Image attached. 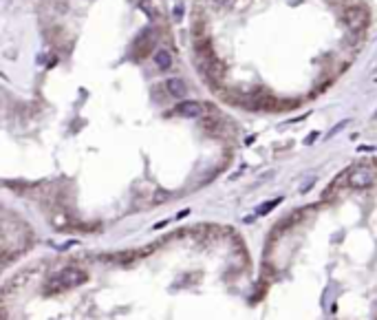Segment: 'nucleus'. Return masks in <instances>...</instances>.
I'll list each match as a JSON object with an SVG mask.
<instances>
[{
    "label": "nucleus",
    "instance_id": "3",
    "mask_svg": "<svg viewBox=\"0 0 377 320\" xmlns=\"http://www.w3.org/2000/svg\"><path fill=\"white\" fill-rule=\"evenodd\" d=\"M375 179H377V175L371 166H355L348 172V186L355 188V190H364V188L373 186Z\"/></svg>",
    "mask_w": 377,
    "mask_h": 320
},
{
    "label": "nucleus",
    "instance_id": "7",
    "mask_svg": "<svg viewBox=\"0 0 377 320\" xmlns=\"http://www.w3.org/2000/svg\"><path fill=\"white\" fill-rule=\"evenodd\" d=\"M154 64H157L161 71H168V69L172 67V55H170V51H166V49L154 51Z\"/></svg>",
    "mask_w": 377,
    "mask_h": 320
},
{
    "label": "nucleus",
    "instance_id": "5",
    "mask_svg": "<svg viewBox=\"0 0 377 320\" xmlns=\"http://www.w3.org/2000/svg\"><path fill=\"white\" fill-rule=\"evenodd\" d=\"M177 115L190 117V120H194V117H201V115H203V104H201V102H194V100L181 102V104H177Z\"/></svg>",
    "mask_w": 377,
    "mask_h": 320
},
{
    "label": "nucleus",
    "instance_id": "2",
    "mask_svg": "<svg viewBox=\"0 0 377 320\" xmlns=\"http://www.w3.org/2000/svg\"><path fill=\"white\" fill-rule=\"evenodd\" d=\"M344 22H346V27L353 34H362L371 25V13L362 4H351V7L344 9Z\"/></svg>",
    "mask_w": 377,
    "mask_h": 320
},
{
    "label": "nucleus",
    "instance_id": "4",
    "mask_svg": "<svg viewBox=\"0 0 377 320\" xmlns=\"http://www.w3.org/2000/svg\"><path fill=\"white\" fill-rule=\"evenodd\" d=\"M154 49V31L152 29H144L141 34L137 36V42H135V51H137L139 58L148 55L150 51Z\"/></svg>",
    "mask_w": 377,
    "mask_h": 320
},
{
    "label": "nucleus",
    "instance_id": "10",
    "mask_svg": "<svg viewBox=\"0 0 377 320\" xmlns=\"http://www.w3.org/2000/svg\"><path fill=\"white\" fill-rule=\"evenodd\" d=\"M214 2H216V4H227L229 0H214Z\"/></svg>",
    "mask_w": 377,
    "mask_h": 320
},
{
    "label": "nucleus",
    "instance_id": "8",
    "mask_svg": "<svg viewBox=\"0 0 377 320\" xmlns=\"http://www.w3.org/2000/svg\"><path fill=\"white\" fill-rule=\"evenodd\" d=\"M139 9H144L146 16H148L150 20H157V18H159V11L154 9V4L150 2V0H139Z\"/></svg>",
    "mask_w": 377,
    "mask_h": 320
},
{
    "label": "nucleus",
    "instance_id": "1",
    "mask_svg": "<svg viewBox=\"0 0 377 320\" xmlns=\"http://www.w3.org/2000/svg\"><path fill=\"white\" fill-rule=\"evenodd\" d=\"M86 280V274L77 267H67V270H60L55 276H51V283L46 287V291H60V289H69V287H77Z\"/></svg>",
    "mask_w": 377,
    "mask_h": 320
},
{
    "label": "nucleus",
    "instance_id": "11",
    "mask_svg": "<svg viewBox=\"0 0 377 320\" xmlns=\"http://www.w3.org/2000/svg\"><path fill=\"white\" fill-rule=\"evenodd\" d=\"M375 120H377V113H375Z\"/></svg>",
    "mask_w": 377,
    "mask_h": 320
},
{
    "label": "nucleus",
    "instance_id": "9",
    "mask_svg": "<svg viewBox=\"0 0 377 320\" xmlns=\"http://www.w3.org/2000/svg\"><path fill=\"white\" fill-rule=\"evenodd\" d=\"M278 203H280V199H274V201H269V203H263L261 208H258V214H267V212H269V210L274 208V205H278Z\"/></svg>",
    "mask_w": 377,
    "mask_h": 320
},
{
    "label": "nucleus",
    "instance_id": "6",
    "mask_svg": "<svg viewBox=\"0 0 377 320\" xmlns=\"http://www.w3.org/2000/svg\"><path fill=\"white\" fill-rule=\"evenodd\" d=\"M166 91L170 93L172 97L181 100V97H186L188 86H186V82H183L181 78H170V80H168V82H166Z\"/></svg>",
    "mask_w": 377,
    "mask_h": 320
}]
</instances>
